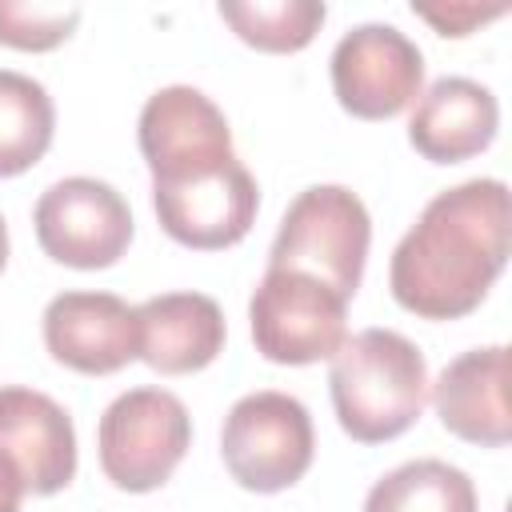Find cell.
Here are the masks:
<instances>
[{
	"label": "cell",
	"mask_w": 512,
	"mask_h": 512,
	"mask_svg": "<svg viewBox=\"0 0 512 512\" xmlns=\"http://www.w3.org/2000/svg\"><path fill=\"white\" fill-rule=\"evenodd\" d=\"M32 224L44 256L80 272L112 268L132 244L128 200L96 176H64L44 188Z\"/></svg>",
	"instance_id": "7"
},
{
	"label": "cell",
	"mask_w": 512,
	"mask_h": 512,
	"mask_svg": "<svg viewBox=\"0 0 512 512\" xmlns=\"http://www.w3.org/2000/svg\"><path fill=\"white\" fill-rule=\"evenodd\" d=\"M44 348L80 376H112L140 360V324L112 292H60L44 308Z\"/></svg>",
	"instance_id": "11"
},
{
	"label": "cell",
	"mask_w": 512,
	"mask_h": 512,
	"mask_svg": "<svg viewBox=\"0 0 512 512\" xmlns=\"http://www.w3.org/2000/svg\"><path fill=\"white\" fill-rule=\"evenodd\" d=\"M512 252L508 184L496 176L464 180L432 196L400 236L388 288L420 320H460L480 308Z\"/></svg>",
	"instance_id": "1"
},
{
	"label": "cell",
	"mask_w": 512,
	"mask_h": 512,
	"mask_svg": "<svg viewBox=\"0 0 512 512\" xmlns=\"http://www.w3.org/2000/svg\"><path fill=\"white\" fill-rule=\"evenodd\" d=\"M368 244L372 220L364 200L344 184H312L288 204L268 252V268L316 276L336 296L352 300L364 280Z\"/></svg>",
	"instance_id": "3"
},
{
	"label": "cell",
	"mask_w": 512,
	"mask_h": 512,
	"mask_svg": "<svg viewBox=\"0 0 512 512\" xmlns=\"http://www.w3.org/2000/svg\"><path fill=\"white\" fill-rule=\"evenodd\" d=\"M500 128V104L492 88L468 76H440L428 84L408 120V144L432 164H460L480 156Z\"/></svg>",
	"instance_id": "14"
},
{
	"label": "cell",
	"mask_w": 512,
	"mask_h": 512,
	"mask_svg": "<svg viewBox=\"0 0 512 512\" xmlns=\"http://www.w3.org/2000/svg\"><path fill=\"white\" fill-rule=\"evenodd\" d=\"M476 484L464 468L448 460H408L384 472L368 496L364 512H476Z\"/></svg>",
	"instance_id": "16"
},
{
	"label": "cell",
	"mask_w": 512,
	"mask_h": 512,
	"mask_svg": "<svg viewBox=\"0 0 512 512\" xmlns=\"http://www.w3.org/2000/svg\"><path fill=\"white\" fill-rule=\"evenodd\" d=\"M56 132V108L40 80L0 68V176H20L44 160Z\"/></svg>",
	"instance_id": "17"
},
{
	"label": "cell",
	"mask_w": 512,
	"mask_h": 512,
	"mask_svg": "<svg viewBox=\"0 0 512 512\" xmlns=\"http://www.w3.org/2000/svg\"><path fill=\"white\" fill-rule=\"evenodd\" d=\"M432 408L440 424L480 448H504L512 436L508 416V348L488 344L456 356L432 384Z\"/></svg>",
	"instance_id": "13"
},
{
	"label": "cell",
	"mask_w": 512,
	"mask_h": 512,
	"mask_svg": "<svg viewBox=\"0 0 512 512\" xmlns=\"http://www.w3.org/2000/svg\"><path fill=\"white\" fill-rule=\"evenodd\" d=\"M140 360L160 376H188L224 352V312L204 292H164L136 308Z\"/></svg>",
	"instance_id": "15"
},
{
	"label": "cell",
	"mask_w": 512,
	"mask_h": 512,
	"mask_svg": "<svg viewBox=\"0 0 512 512\" xmlns=\"http://www.w3.org/2000/svg\"><path fill=\"white\" fill-rule=\"evenodd\" d=\"M220 20L256 52H300L316 40L328 8L320 0H220Z\"/></svg>",
	"instance_id": "18"
},
{
	"label": "cell",
	"mask_w": 512,
	"mask_h": 512,
	"mask_svg": "<svg viewBox=\"0 0 512 512\" xmlns=\"http://www.w3.org/2000/svg\"><path fill=\"white\" fill-rule=\"evenodd\" d=\"M192 444V416L168 388L120 392L96 428L100 468L120 492H156L168 484Z\"/></svg>",
	"instance_id": "5"
},
{
	"label": "cell",
	"mask_w": 512,
	"mask_h": 512,
	"mask_svg": "<svg viewBox=\"0 0 512 512\" xmlns=\"http://www.w3.org/2000/svg\"><path fill=\"white\" fill-rule=\"evenodd\" d=\"M316 432L308 408L288 392L240 396L220 428V456L228 476L248 492H284L312 468Z\"/></svg>",
	"instance_id": "4"
},
{
	"label": "cell",
	"mask_w": 512,
	"mask_h": 512,
	"mask_svg": "<svg viewBox=\"0 0 512 512\" xmlns=\"http://www.w3.org/2000/svg\"><path fill=\"white\" fill-rule=\"evenodd\" d=\"M20 500H24V484L12 472V464L0 456V512H20Z\"/></svg>",
	"instance_id": "21"
},
{
	"label": "cell",
	"mask_w": 512,
	"mask_h": 512,
	"mask_svg": "<svg viewBox=\"0 0 512 512\" xmlns=\"http://www.w3.org/2000/svg\"><path fill=\"white\" fill-rule=\"evenodd\" d=\"M80 24L76 4H16L0 0V44L16 52H52Z\"/></svg>",
	"instance_id": "19"
},
{
	"label": "cell",
	"mask_w": 512,
	"mask_h": 512,
	"mask_svg": "<svg viewBox=\"0 0 512 512\" xmlns=\"http://www.w3.org/2000/svg\"><path fill=\"white\" fill-rule=\"evenodd\" d=\"M152 208L160 228L196 252H220L240 244L260 208V188L252 172L240 160H228L224 168L152 184Z\"/></svg>",
	"instance_id": "10"
},
{
	"label": "cell",
	"mask_w": 512,
	"mask_h": 512,
	"mask_svg": "<svg viewBox=\"0 0 512 512\" xmlns=\"http://www.w3.org/2000/svg\"><path fill=\"white\" fill-rule=\"evenodd\" d=\"M136 140L152 172V184L200 176L236 160L224 112L192 84H168L152 92L140 108Z\"/></svg>",
	"instance_id": "9"
},
{
	"label": "cell",
	"mask_w": 512,
	"mask_h": 512,
	"mask_svg": "<svg viewBox=\"0 0 512 512\" xmlns=\"http://www.w3.org/2000/svg\"><path fill=\"white\" fill-rule=\"evenodd\" d=\"M252 344L272 364H320L348 340V300L304 272L268 268L248 300Z\"/></svg>",
	"instance_id": "6"
},
{
	"label": "cell",
	"mask_w": 512,
	"mask_h": 512,
	"mask_svg": "<svg viewBox=\"0 0 512 512\" xmlns=\"http://www.w3.org/2000/svg\"><path fill=\"white\" fill-rule=\"evenodd\" d=\"M8 264V228H4V216H0V272Z\"/></svg>",
	"instance_id": "22"
},
{
	"label": "cell",
	"mask_w": 512,
	"mask_h": 512,
	"mask_svg": "<svg viewBox=\"0 0 512 512\" xmlns=\"http://www.w3.org/2000/svg\"><path fill=\"white\" fill-rule=\"evenodd\" d=\"M332 92L356 120H392L424 92V52L396 24H356L328 60Z\"/></svg>",
	"instance_id": "8"
},
{
	"label": "cell",
	"mask_w": 512,
	"mask_h": 512,
	"mask_svg": "<svg viewBox=\"0 0 512 512\" xmlns=\"http://www.w3.org/2000/svg\"><path fill=\"white\" fill-rule=\"evenodd\" d=\"M328 392L340 428L356 444L396 440L420 420L428 400L424 352L392 328H364L332 356Z\"/></svg>",
	"instance_id": "2"
},
{
	"label": "cell",
	"mask_w": 512,
	"mask_h": 512,
	"mask_svg": "<svg viewBox=\"0 0 512 512\" xmlns=\"http://www.w3.org/2000/svg\"><path fill=\"white\" fill-rule=\"evenodd\" d=\"M0 456L24 484V496H56L76 476V428L64 404L36 388H0Z\"/></svg>",
	"instance_id": "12"
},
{
	"label": "cell",
	"mask_w": 512,
	"mask_h": 512,
	"mask_svg": "<svg viewBox=\"0 0 512 512\" xmlns=\"http://www.w3.org/2000/svg\"><path fill=\"white\" fill-rule=\"evenodd\" d=\"M412 12L420 20H428L440 36H468L480 24L504 16L508 8L504 4H488V8H480V4H412Z\"/></svg>",
	"instance_id": "20"
}]
</instances>
